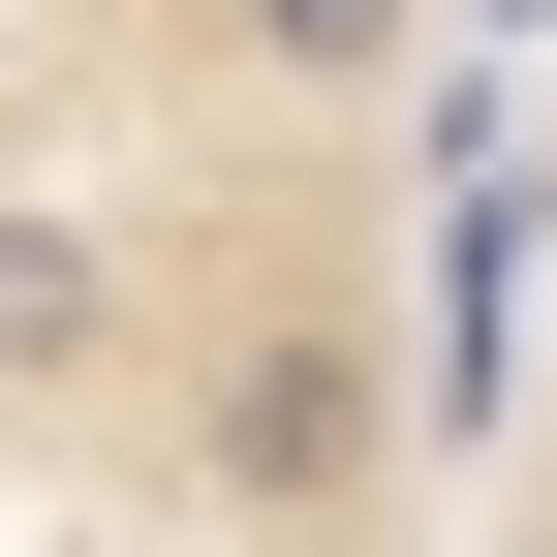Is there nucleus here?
<instances>
[{
	"mask_svg": "<svg viewBox=\"0 0 557 557\" xmlns=\"http://www.w3.org/2000/svg\"><path fill=\"white\" fill-rule=\"evenodd\" d=\"M527 0H0V557H496Z\"/></svg>",
	"mask_w": 557,
	"mask_h": 557,
	"instance_id": "1",
	"label": "nucleus"
}]
</instances>
